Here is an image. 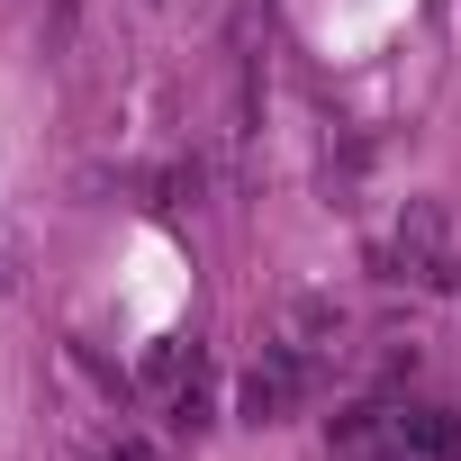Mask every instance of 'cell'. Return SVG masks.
<instances>
[{
	"mask_svg": "<svg viewBox=\"0 0 461 461\" xmlns=\"http://www.w3.org/2000/svg\"><path fill=\"white\" fill-rule=\"evenodd\" d=\"M362 461H416V452H407V443H389V452H362Z\"/></svg>",
	"mask_w": 461,
	"mask_h": 461,
	"instance_id": "7",
	"label": "cell"
},
{
	"mask_svg": "<svg viewBox=\"0 0 461 461\" xmlns=\"http://www.w3.org/2000/svg\"><path fill=\"white\" fill-rule=\"evenodd\" d=\"M398 443H407L416 461H452V452H461V416H443V407H407V416H398Z\"/></svg>",
	"mask_w": 461,
	"mask_h": 461,
	"instance_id": "3",
	"label": "cell"
},
{
	"mask_svg": "<svg viewBox=\"0 0 461 461\" xmlns=\"http://www.w3.org/2000/svg\"><path fill=\"white\" fill-rule=\"evenodd\" d=\"M335 434H344V443H371V434H380V407H353V416H335Z\"/></svg>",
	"mask_w": 461,
	"mask_h": 461,
	"instance_id": "6",
	"label": "cell"
},
{
	"mask_svg": "<svg viewBox=\"0 0 461 461\" xmlns=\"http://www.w3.org/2000/svg\"><path fill=\"white\" fill-rule=\"evenodd\" d=\"M299 389H308L299 344H263V362L236 380V416H245V425H281V416L299 407Z\"/></svg>",
	"mask_w": 461,
	"mask_h": 461,
	"instance_id": "2",
	"label": "cell"
},
{
	"mask_svg": "<svg viewBox=\"0 0 461 461\" xmlns=\"http://www.w3.org/2000/svg\"><path fill=\"white\" fill-rule=\"evenodd\" d=\"M389 263H398L416 290H461L452 208H443V199H407V208H398V245H389Z\"/></svg>",
	"mask_w": 461,
	"mask_h": 461,
	"instance_id": "1",
	"label": "cell"
},
{
	"mask_svg": "<svg viewBox=\"0 0 461 461\" xmlns=\"http://www.w3.org/2000/svg\"><path fill=\"white\" fill-rule=\"evenodd\" d=\"M172 371H181V344H172V335H163V344H145V380H172Z\"/></svg>",
	"mask_w": 461,
	"mask_h": 461,
	"instance_id": "5",
	"label": "cell"
},
{
	"mask_svg": "<svg viewBox=\"0 0 461 461\" xmlns=\"http://www.w3.org/2000/svg\"><path fill=\"white\" fill-rule=\"evenodd\" d=\"M281 317H290V344H335V335H344V308H335L326 290H290Z\"/></svg>",
	"mask_w": 461,
	"mask_h": 461,
	"instance_id": "4",
	"label": "cell"
},
{
	"mask_svg": "<svg viewBox=\"0 0 461 461\" xmlns=\"http://www.w3.org/2000/svg\"><path fill=\"white\" fill-rule=\"evenodd\" d=\"M434 10H443V0H434Z\"/></svg>",
	"mask_w": 461,
	"mask_h": 461,
	"instance_id": "8",
	"label": "cell"
}]
</instances>
